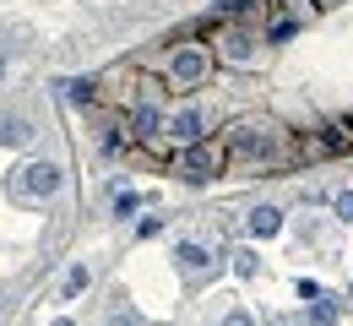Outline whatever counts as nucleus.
Masks as SVG:
<instances>
[{"label":"nucleus","mask_w":353,"mask_h":326,"mask_svg":"<svg viewBox=\"0 0 353 326\" xmlns=\"http://www.w3.org/2000/svg\"><path fill=\"white\" fill-rule=\"evenodd\" d=\"M228 169V147L223 141H190L185 147V180H212Z\"/></svg>","instance_id":"nucleus-1"},{"label":"nucleus","mask_w":353,"mask_h":326,"mask_svg":"<svg viewBox=\"0 0 353 326\" xmlns=\"http://www.w3.org/2000/svg\"><path fill=\"white\" fill-rule=\"evenodd\" d=\"M207 71H212V60H207V49H196V44L174 49V60H169V82L174 88H196Z\"/></svg>","instance_id":"nucleus-2"},{"label":"nucleus","mask_w":353,"mask_h":326,"mask_svg":"<svg viewBox=\"0 0 353 326\" xmlns=\"http://www.w3.org/2000/svg\"><path fill=\"white\" fill-rule=\"evenodd\" d=\"M54 190H60V169H54V163H28V169H22V185H17V196L44 201V196H54Z\"/></svg>","instance_id":"nucleus-3"},{"label":"nucleus","mask_w":353,"mask_h":326,"mask_svg":"<svg viewBox=\"0 0 353 326\" xmlns=\"http://www.w3.org/2000/svg\"><path fill=\"white\" fill-rule=\"evenodd\" d=\"M277 229H283V212H277V207H256V212H250V234H256V239H272Z\"/></svg>","instance_id":"nucleus-4"},{"label":"nucleus","mask_w":353,"mask_h":326,"mask_svg":"<svg viewBox=\"0 0 353 326\" xmlns=\"http://www.w3.org/2000/svg\"><path fill=\"white\" fill-rule=\"evenodd\" d=\"M201 125H207V120H201L196 109H185V114H179L169 131H174V141H185V147H190V141H201Z\"/></svg>","instance_id":"nucleus-5"},{"label":"nucleus","mask_w":353,"mask_h":326,"mask_svg":"<svg viewBox=\"0 0 353 326\" xmlns=\"http://www.w3.org/2000/svg\"><path fill=\"white\" fill-rule=\"evenodd\" d=\"M174 261H179V267H185V272H201V267H207L212 256H207V250H201L196 239H185V245H174Z\"/></svg>","instance_id":"nucleus-6"},{"label":"nucleus","mask_w":353,"mask_h":326,"mask_svg":"<svg viewBox=\"0 0 353 326\" xmlns=\"http://www.w3.org/2000/svg\"><path fill=\"white\" fill-rule=\"evenodd\" d=\"M33 131H28V120H17V114H6L0 120V141H28Z\"/></svg>","instance_id":"nucleus-7"},{"label":"nucleus","mask_w":353,"mask_h":326,"mask_svg":"<svg viewBox=\"0 0 353 326\" xmlns=\"http://www.w3.org/2000/svg\"><path fill=\"white\" fill-rule=\"evenodd\" d=\"M294 33H299V22H294V17H277V22L266 28V39H272V44H283V39H294Z\"/></svg>","instance_id":"nucleus-8"},{"label":"nucleus","mask_w":353,"mask_h":326,"mask_svg":"<svg viewBox=\"0 0 353 326\" xmlns=\"http://www.w3.org/2000/svg\"><path fill=\"white\" fill-rule=\"evenodd\" d=\"M136 136H158V109H136Z\"/></svg>","instance_id":"nucleus-9"},{"label":"nucleus","mask_w":353,"mask_h":326,"mask_svg":"<svg viewBox=\"0 0 353 326\" xmlns=\"http://www.w3.org/2000/svg\"><path fill=\"white\" fill-rule=\"evenodd\" d=\"M332 321H337V305L315 299V310H310V326H332Z\"/></svg>","instance_id":"nucleus-10"},{"label":"nucleus","mask_w":353,"mask_h":326,"mask_svg":"<svg viewBox=\"0 0 353 326\" xmlns=\"http://www.w3.org/2000/svg\"><path fill=\"white\" fill-rule=\"evenodd\" d=\"M250 54H256V49H250V39H239V33H234V39H228V60H239V65H245V60H250Z\"/></svg>","instance_id":"nucleus-11"},{"label":"nucleus","mask_w":353,"mask_h":326,"mask_svg":"<svg viewBox=\"0 0 353 326\" xmlns=\"http://www.w3.org/2000/svg\"><path fill=\"white\" fill-rule=\"evenodd\" d=\"M136 207H141V196H136V190H120V196H114V212H120V218H131Z\"/></svg>","instance_id":"nucleus-12"},{"label":"nucleus","mask_w":353,"mask_h":326,"mask_svg":"<svg viewBox=\"0 0 353 326\" xmlns=\"http://www.w3.org/2000/svg\"><path fill=\"white\" fill-rule=\"evenodd\" d=\"M82 288H88V267H71L65 272V294H82Z\"/></svg>","instance_id":"nucleus-13"},{"label":"nucleus","mask_w":353,"mask_h":326,"mask_svg":"<svg viewBox=\"0 0 353 326\" xmlns=\"http://www.w3.org/2000/svg\"><path fill=\"white\" fill-rule=\"evenodd\" d=\"M65 98H71V103H88V98H92V82H65Z\"/></svg>","instance_id":"nucleus-14"},{"label":"nucleus","mask_w":353,"mask_h":326,"mask_svg":"<svg viewBox=\"0 0 353 326\" xmlns=\"http://www.w3.org/2000/svg\"><path fill=\"white\" fill-rule=\"evenodd\" d=\"M234 272L239 278H256V256H234Z\"/></svg>","instance_id":"nucleus-15"},{"label":"nucleus","mask_w":353,"mask_h":326,"mask_svg":"<svg viewBox=\"0 0 353 326\" xmlns=\"http://www.w3.org/2000/svg\"><path fill=\"white\" fill-rule=\"evenodd\" d=\"M337 218H353V190H343V196H337Z\"/></svg>","instance_id":"nucleus-16"},{"label":"nucleus","mask_w":353,"mask_h":326,"mask_svg":"<svg viewBox=\"0 0 353 326\" xmlns=\"http://www.w3.org/2000/svg\"><path fill=\"white\" fill-rule=\"evenodd\" d=\"M223 326H256V321H250V310H228V321H223Z\"/></svg>","instance_id":"nucleus-17"},{"label":"nucleus","mask_w":353,"mask_h":326,"mask_svg":"<svg viewBox=\"0 0 353 326\" xmlns=\"http://www.w3.org/2000/svg\"><path fill=\"white\" fill-rule=\"evenodd\" d=\"M109 326H136V310H120V316H114Z\"/></svg>","instance_id":"nucleus-18"},{"label":"nucleus","mask_w":353,"mask_h":326,"mask_svg":"<svg viewBox=\"0 0 353 326\" xmlns=\"http://www.w3.org/2000/svg\"><path fill=\"white\" fill-rule=\"evenodd\" d=\"M337 131H343V136H337V141H343V147H353V120H343Z\"/></svg>","instance_id":"nucleus-19"},{"label":"nucleus","mask_w":353,"mask_h":326,"mask_svg":"<svg viewBox=\"0 0 353 326\" xmlns=\"http://www.w3.org/2000/svg\"><path fill=\"white\" fill-rule=\"evenodd\" d=\"M326 6H337V0H315V11H326Z\"/></svg>","instance_id":"nucleus-20"},{"label":"nucleus","mask_w":353,"mask_h":326,"mask_svg":"<svg viewBox=\"0 0 353 326\" xmlns=\"http://www.w3.org/2000/svg\"><path fill=\"white\" fill-rule=\"evenodd\" d=\"M54 326H77V321H71V316H60V321H54Z\"/></svg>","instance_id":"nucleus-21"},{"label":"nucleus","mask_w":353,"mask_h":326,"mask_svg":"<svg viewBox=\"0 0 353 326\" xmlns=\"http://www.w3.org/2000/svg\"><path fill=\"white\" fill-rule=\"evenodd\" d=\"M0 71H6V60H0Z\"/></svg>","instance_id":"nucleus-22"}]
</instances>
